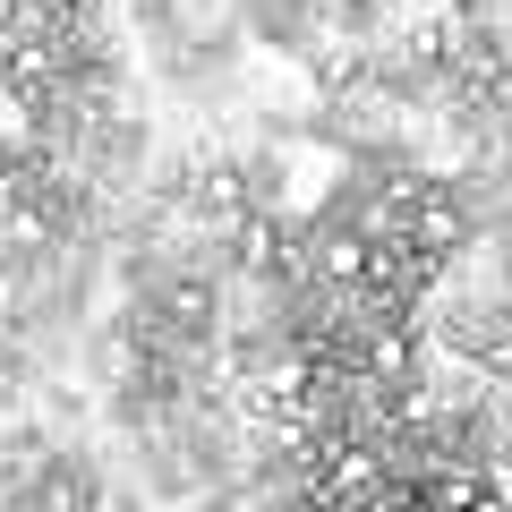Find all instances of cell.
<instances>
[{
  "mask_svg": "<svg viewBox=\"0 0 512 512\" xmlns=\"http://www.w3.org/2000/svg\"><path fill=\"white\" fill-rule=\"evenodd\" d=\"M316 265H325L333 282H367V239H350V231L316 239Z\"/></svg>",
  "mask_w": 512,
  "mask_h": 512,
  "instance_id": "6da1fadb",
  "label": "cell"
},
{
  "mask_svg": "<svg viewBox=\"0 0 512 512\" xmlns=\"http://www.w3.org/2000/svg\"><path fill=\"white\" fill-rule=\"evenodd\" d=\"M376 478V453H342V470H333V487H367Z\"/></svg>",
  "mask_w": 512,
  "mask_h": 512,
  "instance_id": "7a4b0ae2",
  "label": "cell"
},
{
  "mask_svg": "<svg viewBox=\"0 0 512 512\" xmlns=\"http://www.w3.org/2000/svg\"><path fill=\"white\" fill-rule=\"evenodd\" d=\"M461 512H512V504H504V495H470V504H461Z\"/></svg>",
  "mask_w": 512,
  "mask_h": 512,
  "instance_id": "3957f363",
  "label": "cell"
}]
</instances>
